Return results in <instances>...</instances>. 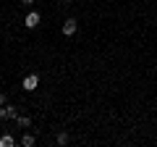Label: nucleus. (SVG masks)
<instances>
[{
  "label": "nucleus",
  "instance_id": "obj_8",
  "mask_svg": "<svg viewBox=\"0 0 157 147\" xmlns=\"http://www.w3.org/2000/svg\"><path fill=\"white\" fill-rule=\"evenodd\" d=\"M58 145H68V134H66V131L58 134Z\"/></svg>",
  "mask_w": 157,
  "mask_h": 147
},
{
  "label": "nucleus",
  "instance_id": "obj_11",
  "mask_svg": "<svg viewBox=\"0 0 157 147\" xmlns=\"http://www.w3.org/2000/svg\"><path fill=\"white\" fill-rule=\"evenodd\" d=\"M66 3H71V0H66Z\"/></svg>",
  "mask_w": 157,
  "mask_h": 147
},
{
  "label": "nucleus",
  "instance_id": "obj_6",
  "mask_svg": "<svg viewBox=\"0 0 157 147\" xmlns=\"http://www.w3.org/2000/svg\"><path fill=\"white\" fill-rule=\"evenodd\" d=\"M34 142H37V137H34V134H24L21 145H24V147H34Z\"/></svg>",
  "mask_w": 157,
  "mask_h": 147
},
{
  "label": "nucleus",
  "instance_id": "obj_1",
  "mask_svg": "<svg viewBox=\"0 0 157 147\" xmlns=\"http://www.w3.org/2000/svg\"><path fill=\"white\" fill-rule=\"evenodd\" d=\"M21 87H24L26 92H34V89L39 87V76H37V74H26L24 81H21Z\"/></svg>",
  "mask_w": 157,
  "mask_h": 147
},
{
  "label": "nucleus",
  "instance_id": "obj_10",
  "mask_svg": "<svg viewBox=\"0 0 157 147\" xmlns=\"http://www.w3.org/2000/svg\"><path fill=\"white\" fill-rule=\"evenodd\" d=\"M21 3H24V6H32V3H34V0H21Z\"/></svg>",
  "mask_w": 157,
  "mask_h": 147
},
{
  "label": "nucleus",
  "instance_id": "obj_4",
  "mask_svg": "<svg viewBox=\"0 0 157 147\" xmlns=\"http://www.w3.org/2000/svg\"><path fill=\"white\" fill-rule=\"evenodd\" d=\"M13 145H16V139H13L11 134H3V137H0V147H13Z\"/></svg>",
  "mask_w": 157,
  "mask_h": 147
},
{
  "label": "nucleus",
  "instance_id": "obj_3",
  "mask_svg": "<svg viewBox=\"0 0 157 147\" xmlns=\"http://www.w3.org/2000/svg\"><path fill=\"white\" fill-rule=\"evenodd\" d=\"M39 21H42V16H39L37 11H29V13H26V21H24V24H26V29H37Z\"/></svg>",
  "mask_w": 157,
  "mask_h": 147
},
{
  "label": "nucleus",
  "instance_id": "obj_9",
  "mask_svg": "<svg viewBox=\"0 0 157 147\" xmlns=\"http://www.w3.org/2000/svg\"><path fill=\"white\" fill-rule=\"evenodd\" d=\"M0 105H6V95L3 92H0Z\"/></svg>",
  "mask_w": 157,
  "mask_h": 147
},
{
  "label": "nucleus",
  "instance_id": "obj_7",
  "mask_svg": "<svg viewBox=\"0 0 157 147\" xmlns=\"http://www.w3.org/2000/svg\"><path fill=\"white\" fill-rule=\"evenodd\" d=\"M16 116H18V110H16V108L6 105V118H16Z\"/></svg>",
  "mask_w": 157,
  "mask_h": 147
},
{
  "label": "nucleus",
  "instance_id": "obj_5",
  "mask_svg": "<svg viewBox=\"0 0 157 147\" xmlns=\"http://www.w3.org/2000/svg\"><path fill=\"white\" fill-rule=\"evenodd\" d=\"M16 124L21 126V129H29V126H32V118H29V116H16Z\"/></svg>",
  "mask_w": 157,
  "mask_h": 147
},
{
  "label": "nucleus",
  "instance_id": "obj_2",
  "mask_svg": "<svg viewBox=\"0 0 157 147\" xmlns=\"http://www.w3.org/2000/svg\"><path fill=\"white\" fill-rule=\"evenodd\" d=\"M76 29H78L76 18H66V21H63V26H60V32L66 34V37H73V34H76Z\"/></svg>",
  "mask_w": 157,
  "mask_h": 147
}]
</instances>
